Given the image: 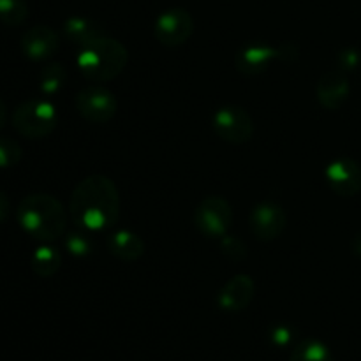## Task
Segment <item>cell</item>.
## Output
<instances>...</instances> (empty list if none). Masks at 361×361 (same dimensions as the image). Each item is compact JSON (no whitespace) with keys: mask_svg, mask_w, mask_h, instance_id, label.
Returning a JSON list of instances; mask_svg holds the SVG:
<instances>
[{"mask_svg":"<svg viewBox=\"0 0 361 361\" xmlns=\"http://www.w3.org/2000/svg\"><path fill=\"white\" fill-rule=\"evenodd\" d=\"M120 204L115 182L104 175H90L73 190L69 217L81 229L90 233L106 231L118 222Z\"/></svg>","mask_w":361,"mask_h":361,"instance_id":"6da1fadb","label":"cell"},{"mask_svg":"<svg viewBox=\"0 0 361 361\" xmlns=\"http://www.w3.org/2000/svg\"><path fill=\"white\" fill-rule=\"evenodd\" d=\"M215 134L226 143H249L254 136V122L249 113L240 106H222L212 118Z\"/></svg>","mask_w":361,"mask_h":361,"instance_id":"52a82bcc","label":"cell"},{"mask_svg":"<svg viewBox=\"0 0 361 361\" xmlns=\"http://www.w3.org/2000/svg\"><path fill=\"white\" fill-rule=\"evenodd\" d=\"M28 16V6L25 0H0V21L11 27L21 25Z\"/></svg>","mask_w":361,"mask_h":361,"instance_id":"ffe728a7","label":"cell"},{"mask_svg":"<svg viewBox=\"0 0 361 361\" xmlns=\"http://www.w3.org/2000/svg\"><path fill=\"white\" fill-rule=\"evenodd\" d=\"M56 108L46 99H30L14 109L13 127L28 140H41L55 130Z\"/></svg>","mask_w":361,"mask_h":361,"instance_id":"277c9868","label":"cell"},{"mask_svg":"<svg viewBox=\"0 0 361 361\" xmlns=\"http://www.w3.org/2000/svg\"><path fill=\"white\" fill-rule=\"evenodd\" d=\"M21 161V147L11 137H0V169L13 168Z\"/></svg>","mask_w":361,"mask_h":361,"instance_id":"7402d4cb","label":"cell"},{"mask_svg":"<svg viewBox=\"0 0 361 361\" xmlns=\"http://www.w3.org/2000/svg\"><path fill=\"white\" fill-rule=\"evenodd\" d=\"M221 250L228 259L236 261V263H240V261L247 257V245L243 243V240L236 238V236L229 235V233L221 238Z\"/></svg>","mask_w":361,"mask_h":361,"instance_id":"603a6c76","label":"cell"},{"mask_svg":"<svg viewBox=\"0 0 361 361\" xmlns=\"http://www.w3.org/2000/svg\"><path fill=\"white\" fill-rule=\"evenodd\" d=\"M293 335H295V331H293L291 328L286 326V324H279V326H275L274 330H271L270 337L275 344L286 345L293 341Z\"/></svg>","mask_w":361,"mask_h":361,"instance_id":"d4e9b609","label":"cell"},{"mask_svg":"<svg viewBox=\"0 0 361 361\" xmlns=\"http://www.w3.org/2000/svg\"><path fill=\"white\" fill-rule=\"evenodd\" d=\"M256 284L252 277L245 274H238L229 279L224 288L217 295V305L226 312H240L247 309L254 300Z\"/></svg>","mask_w":361,"mask_h":361,"instance_id":"4fadbf2b","label":"cell"},{"mask_svg":"<svg viewBox=\"0 0 361 361\" xmlns=\"http://www.w3.org/2000/svg\"><path fill=\"white\" fill-rule=\"evenodd\" d=\"M127 48L116 39L106 37L80 48L76 66L80 73L90 81L115 80L127 66Z\"/></svg>","mask_w":361,"mask_h":361,"instance_id":"3957f363","label":"cell"},{"mask_svg":"<svg viewBox=\"0 0 361 361\" xmlns=\"http://www.w3.org/2000/svg\"><path fill=\"white\" fill-rule=\"evenodd\" d=\"M289 361H335L330 349L316 338H307L293 348Z\"/></svg>","mask_w":361,"mask_h":361,"instance_id":"ac0fdd59","label":"cell"},{"mask_svg":"<svg viewBox=\"0 0 361 361\" xmlns=\"http://www.w3.org/2000/svg\"><path fill=\"white\" fill-rule=\"evenodd\" d=\"M194 224L207 238H219L228 235L233 224V208L224 197L208 196L197 204L194 212Z\"/></svg>","mask_w":361,"mask_h":361,"instance_id":"8992f818","label":"cell"},{"mask_svg":"<svg viewBox=\"0 0 361 361\" xmlns=\"http://www.w3.org/2000/svg\"><path fill=\"white\" fill-rule=\"evenodd\" d=\"M67 71L62 63L51 62L42 67L41 76H39V88L44 95H56L62 90L66 83Z\"/></svg>","mask_w":361,"mask_h":361,"instance_id":"d6986e66","label":"cell"},{"mask_svg":"<svg viewBox=\"0 0 361 361\" xmlns=\"http://www.w3.org/2000/svg\"><path fill=\"white\" fill-rule=\"evenodd\" d=\"M250 231L261 242H271L284 233L288 215L281 204L274 201H263L250 212Z\"/></svg>","mask_w":361,"mask_h":361,"instance_id":"30bf717a","label":"cell"},{"mask_svg":"<svg viewBox=\"0 0 361 361\" xmlns=\"http://www.w3.org/2000/svg\"><path fill=\"white\" fill-rule=\"evenodd\" d=\"M194 32V20L189 11L182 7H173L164 11L155 20L154 35L166 48H176L185 44Z\"/></svg>","mask_w":361,"mask_h":361,"instance_id":"9c48e42d","label":"cell"},{"mask_svg":"<svg viewBox=\"0 0 361 361\" xmlns=\"http://www.w3.org/2000/svg\"><path fill=\"white\" fill-rule=\"evenodd\" d=\"M66 249L76 257L90 256L92 250H94L92 233L87 231V229H80V231H73L66 235Z\"/></svg>","mask_w":361,"mask_h":361,"instance_id":"44dd1931","label":"cell"},{"mask_svg":"<svg viewBox=\"0 0 361 361\" xmlns=\"http://www.w3.org/2000/svg\"><path fill=\"white\" fill-rule=\"evenodd\" d=\"M6 120H7V108L6 104H4L2 99H0V130H2L4 126H6Z\"/></svg>","mask_w":361,"mask_h":361,"instance_id":"83f0119b","label":"cell"},{"mask_svg":"<svg viewBox=\"0 0 361 361\" xmlns=\"http://www.w3.org/2000/svg\"><path fill=\"white\" fill-rule=\"evenodd\" d=\"M330 189L338 196H356L361 190V166L353 159H337L324 171Z\"/></svg>","mask_w":361,"mask_h":361,"instance_id":"8fae6325","label":"cell"},{"mask_svg":"<svg viewBox=\"0 0 361 361\" xmlns=\"http://www.w3.org/2000/svg\"><path fill=\"white\" fill-rule=\"evenodd\" d=\"M349 92H351V87H349L348 76L338 69L328 71L317 81V101H319L321 106L331 109V111L338 109L348 101Z\"/></svg>","mask_w":361,"mask_h":361,"instance_id":"5bb4252c","label":"cell"},{"mask_svg":"<svg viewBox=\"0 0 361 361\" xmlns=\"http://www.w3.org/2000/svg\"><path fill=\"white\" fill-rule=\"evenodd\" d=\"M108 249L116 259L133 263V261H137L145 254V242L136 233L120 229V231L109 235Z\"/></svg>","mask_w":361,"mask_h":361,"instance_id":"9a60e30c","label":"cell"},{"mask_svg":"<svg viewBox=\"0 0 361 361\" xmlns=\"http://www.w3.org/2000/svg\"><path fill=\"white\" fill-rule=\"evenodd\" d=\"M60 44L59 34L48 25H35L21 35V51L27 59L41 62L51 59Z\"/></svg>","mask_w":361,"mask_h":361,"instance_id":"7c38bea8","label":"cell"},{"mask_svg":"<svg viewBox=\"0 0 361 361\" xmlns=\"http://www.w3.org/2000/svg\"><path fill=\"white\" fill-rule=\"evenodd\" d=\"M351 249H353V252L356 254V256L361 257V231L356 233V236H355V238H353Z\"/></svg>","mask_w":361,"mask_h":361,"instance_id":"4316f807","label":"cell"},{"mask_svg":"<svg viewBox=\"0 0 361 361\" xmlns=\"http://www.w3.org/2000/svg\"><path fill=\"white\" fill-rule=\"evenodd\" d=\"M9 210H11L9 197L6 196V192H2V190H0V224H2V222L7 219Z\"/></svg>","mask_w":361,"mask_h":361,"instance_id":"484cf974","label":"cell"},{"mask_svg":"<svg viewBox=\"0 0 361 361\" xmlns=\"http://www.w3.org/2000/svg\"><path fill=\"white\" fill-rule=\"evenodd\" d=\"M76 109L87 122L106 123L115 118L118 102L108 88L92 85L78 92Z\"/></svg>","mask_w":361,"mask_h":361,"instance_id":"ba28073f","label":"cell"},{"mask_svg":"<svg viewBox=\"0 0 361 361\" xmlns=\"http://www.w3.org/2000/svg\"><path fill=\"white\" fill-rule=\"evenodd\" d=\"M296 56H298V49L293 44L270 46L263 44V42H256V44L245 46V48L236 53L235 66L240 74L252 78L263 74L275 60H282V62L289 63L295 62Z\"/></svg>","mask_w":361,"mask_h":361,"instance_id":"5b68a950","label":"cell"},{"mask_svg":"<svg viewBox=\"0 0 361 361\" xmlns=\"http://www.w3.org/2000/svg\"><path fill=\"white\" fill-rule=\"evenodd\" d=\"M63 35H66L71 42H74V44H78L80 48H83V46L90 44V42L106 37L108 34H106V30L102 28V25L90 20V18L73 16L69 18V20H66V23H63Z\"/></svg>","mask_w":361,"mask_h":361,"instance_id":"2e32d148","label":"cell"},{"mask_svg":"<svg viewBox=\"0 0 361 361\" xmlns=\"http://www.w3.org/2000/svg\"><path fill=\"white\" fill-rule=\"evenodd\" d=\"M30 264L35 275H39V277H51V275H55L60 270L62 256H60V252L55 247L44 243V245L37 247L34 250Z\"/></svg>","mask_w":361,"mask_h":361,"instance_id":"e0dca14e","label":"cell"},{"mask_svg":"<svg viewBox=\"0 0 361 361\" xmlns=\"http://www.w3.org/2000/svg\"><path fill=\"white\" fill-rule=\"evenodd\" d=\"M18 222L34 240L49 243L63 236L67 212L56 197L49 194H28L18 204Z\"/></svg>","mask_w":361,"mask_h":361,"instance_id":"7a4b0ae2","label":"cell"},{"mask_svg":"<svg viewBox=\"0 0 361 361\" xmlns=\"http://www.w3.org/2000/svg\"><path fill=\"white\" fill-rule=\"evenodd\" d=\"M360 60H361L360 51L356 48L342 49V51L337 55L338 71H342V73H349V71H355L356 67L360 66Z\"/></svg>","mask_w":361,"mask_h":361,"instance_id":"cb8c5ba5","label":"cell"}]
</instances>
